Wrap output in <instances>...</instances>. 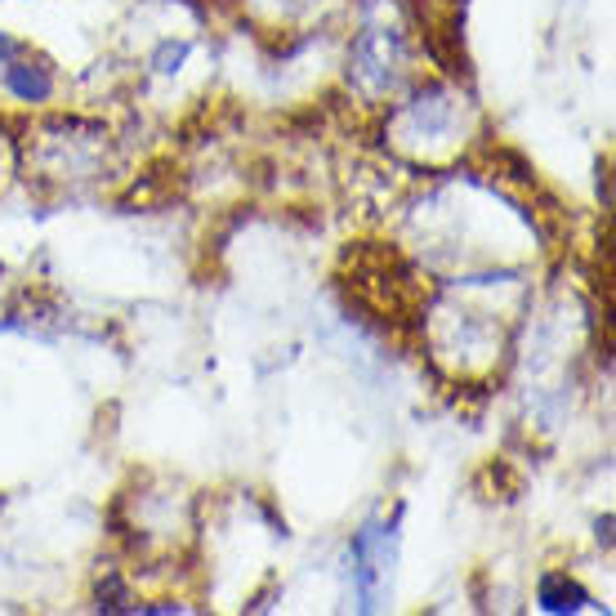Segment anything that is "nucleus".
Segmentation results:
<instances>
[{"label": "nucleus", "instance_id": "f257e3e1", "mask_svg": "<svg viewBox=\"0 0 616 616\" xmlns=\"http://www.w3.org/2000/svg\"><path fill=\"white\" fill-rule=\"evenodd\" d=\"M6 86L23 99V103H41V99H50V90H54V77H50V68H41V63H19V54L6 63Z\"/></svg>", "mask_w": 616, "mask_h": 616}]
</instances>
